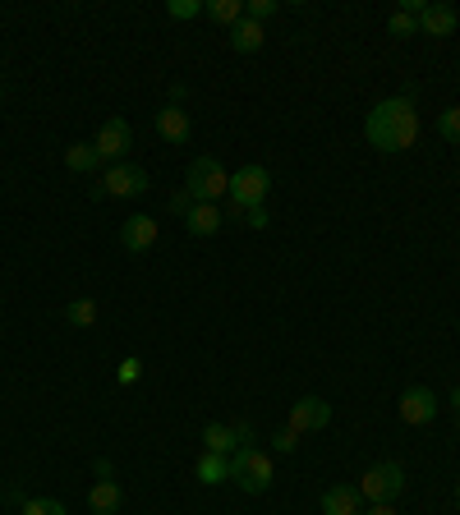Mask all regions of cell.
Segmentation results:
<instances>
[{
  "label": "cell",
  "mask_w": 460,
  "mask_h": 515,
  "mask_svg": "<svg viewBox=\"0 0 460 515\" xmlns=\"http://www.w3.org/2000/svg\"><path fill=\"white\" fill-rule=\"evenodd\" d=\"M364 138L378 152H405L414 148L419 138V111H414V97H387L368 111L364 120Z\"/></svg>",
  "instance_id": "cell-1"
},
{
  "label": "cell",
  "mask_w": 460,
  "mask_h": 515,
  "mask_svg": "<svg viewBox=\"0 0 460 515\" xmlns=\"http://www.w3.org/2000/svg\"><path fill=\"white\" fill-rule=\"evenodd\" d=\"M267 189H272V175H267V166H240V171L230 175V217H244V212H253V207L267 203Z\"/></svg>",
  "instance_id": "cell-2"
},
{
  "label": "cell",
  "mask_w": 460,
  "mask_h": 515,
  "mask_svg": "<svg viewBox=\"0 0 460 515\" xmlns=\"http://www.w3.org/2000/svg\"><path fill=\"white\" fill-rule=\"evenodd\" d=\"M272 479H276V470H272V456H267L263 447L249 442V447H240L230 456V483H240L244 493H267Z\"/></svg>",
  "instance_id": "cell-3"
},
{
  "label": "cell",
  "mask_w": 460,
  "mask_h": 515,
  "mask_svg": "<svg viewBox=\"0 0 460 515\" xmlns=\"http://www.w3.org/2000/svg\"><path fill=\"white\" fill-rule=\"evenodd\" d=\"M184 180H189L184 189H189L194 203H221V198L230 194V175H226V166H221L217 157H194Z\"/></svg>",
  "instance_id": "cell-4"
},
{
  "label": "cell",
  "mask_w": 460,
  "mask_h": 515,
  "mask_svg": "<svg viewBox=\"0 0 460 515\" xmlns=\"http://www.w3.org/2000/svg\"><path fill=\"white\" fill-rule=\"evenodd\" d=\"M355 488H359L364 502H396V497L405 493V470L396 465V460H382V465L364 470V479H359Z\"/></svg>",
  "instance_id": "cell-5"
},
{
  "label": "cell",
  "mask_w": 460,
  "mask_h": 515,
  "mask_svg": "<svg viewBox=\"0 0 460 515\" xmlns=\"http://www.w3.org/2000/svg\"><path fill=\"white\" fill-rule=\"evenodd\" d=\"M148 171L143 166H129V161H120V166H111V171L102 175V184H92V198H143L148 194Z\"/></svg>",
  "instance_id": "cell-6"
},
{
  "label": "cell",
  "mask_w": 460,
  "mask_h": 515,
  "mask_svg": "<svg viewBox=\"0 0 460 515\" xmlns=\"http://www.w3.org/2000/svg\"><path fill=\"white\" fill-rule=\"evenodd\" d=\"M92 148H97L102 166H106V161H111V166H120V161L129 157V148H134V129H129V120H120V115L102 120L97 138H92Z\"/></svg>",
  "instance_id": "cell-7"
},
{
  "label": "cell",
  "mask_w": 460,
  "mask_h": 515,
  "mask_svg": "<svg viewBox=\"0 0 460 515\" xmlns=\"http://www.w3.org/2000/svg\"><path fill=\"white\" fill-rule=\"evenodd\" d=\"M327 424H332V405L322 401V396H299V401L290 405V428H295L299 437H304V433H322Z\"/></svg>",
  "instance_id": "cell-8"
},
{
  "label": "cell",
  "mask_w": 460,
  "mask_h": 515,
  "mask_svg": "<svg viewBox=\"0 0 460 515\" xmlns=\"http://www.w3.org/2000/svg\"><path fill=\"white\" fill-rule=\"evenodd\" d=\"M157 235H161V226H157V217H148V212H138V217L120 221V249H125V253L157 249Z\"/></svg>",
  "instance_id": "cell-9"
},
{
  "label": "cell",
  "mask_w": 460,
  "mask_h": 515,
  "mask_svg": "<svg viewBox=\"0 0 460 515\" xmlns=\"http://www.w3.org/2000/svg\"><path fill=\"white\" fill-rule=\"evenodd\" d=\"M401 419L410 428H424L437 419V396L428 387H405L401 391Z\"/></svg>",
  "instance_id": "cell-10"
},
{
  "label": "cell",
  "mask_w": 460,
  "mask_h": 515,
  "mask_svg": "<svg viewBox=\"0 0 460 515\" xmlns=\"http://www.w3.org/2000/svg\"><path fill=\"white\" fill-rule=\"evenodd\" d=\"M157 134L180 148V143H189V138H194V120H189V111H184V106L171 102V106H161V111H157Z\"/></svg>",
  "instance_id": "cell-11"
},
{
  "label": "cell",
  "mask_w": 460,
  "mask_h": 515,
  "mask_svg": "<svg viewBox=\"0 0 460 515\" xmlns=\"http://www.w3.org/2000/svg\"><path fill=\"white\" fill-rule=\"evenodd\" d=\"M184 226H189V235H198V240H212V235L226 226V212H221L217 203H194L184 212Z\"/></svg>",
  "instance_id": "cell-12"
},
{
  "label": "cell",
  "mask_w": 460,
  "mask_h": 515,
  "mask_svg": "<svg viewBox=\"0 0 460 515\" xmlns=\"http://www.w3.org/2000/svg\"><path fill=\"white\" fill-rule=\"evenodd\" d=\"M456 23H460V14L451 10V5L428 0V10L419 14V33H424V37H451V33H456Z\"/></svg>",
  "instance_id": "cell-13"
},
{
  "label": "cell",
  "mask_w": 460,
  "mask_h": 515,
  "mask_svg": "<svg viewBox=\"0 0 460 515\" xmlns=\"http://www.w3.org/2000/svg\"><path fill=\"white\" fill-rule=\"evenodd\" d=\"M322 515H364V497H359V488L332 483V488L322 493Z\"/></svg>",
  "instance_id": "cell-14"
},
{
  "label": "cell",
  "mask_w": 460,
  "mask_h": 515,
  "mask_svg": "<svg viewBox=\"0 0 460 515\" xmlns=\"http://www.w3.org/2000/svg\"><path fill=\"white\" fill-rule=\"evenodd\" d=\"M267 42L263 33V23H253V19H240L235 28H230V51H240V56H253L258 46Z\"/></svg>",
  "instance_id": "cell-15"
},
{
  "label": "cell",
  "mask_w": 460,
  "mask_h": 515,
  "mask_svg": "<svg viewBox=\"0 0 460 515\" xmlns=\"http://www.w3.org/2000/svg\"><path fill=\"white\" fill-rule=\"evenodd\" d=\"M120 502H125V493H120V483H115V479H97V483H92L88 506L97 515H115V511H120Z\"/></svg>",
  "instance_id": "cell-16"
},
{
  "label": "cell",
  "mask_w": 460,
  "mask_h": 515,
  "mask_svg": "<svg viewBox=\"0 0 460 515\" xmlns=\"http://www.w3.org/2000/svg\"><path fill=\"white\" fill-rule=\"evenodd\" d=\"M194 474H198V483L217 488V483L230 479V460H226V456H212V451H203V456H198V465H194Z\"/></svg>",
  "instance_id": "cell-17"
},
{
  "label": "cell",
  "mask_w": 460,
  "mask_h": 515,
  "mask_svg": "<svg viewBox=\"0 0 460 515\" xmlns=\"http://www.w3.org/2000/svg\"><path fill=\"white\" fill-rule=\"evenodd\" d=\"M65 166L74 175H92L97 166H102V157H97V148H92V143H69V148H65Z\"/></svg>",
  "instance_id": "cell-18"
},
{
  "label": "cell",
  "mask_w": 460,
  "mask_h": 515,
  "mask_svg": "<svg viewBox=\"0 0 460 515\" xmlns=\"http://www.w3.org/2000/svg\"><path fill=\"white\" fill-rule=\"evenodd\" d=\"M97 313H102L97 309V299L83 295V299H74V304L65 309V322L69 327H79V332H88V327H97Z\"/></svg>",
  "instance_id": "cell-19"
},
{
  "label": "cell",
  "mask_w": 460,
  "mask_h": 515,
  "mask_svg": "<svg viewBox=\"0 0 460 515\" xmlns=\"http://www.w3.org/2000/svg\"><path fill=\"white\" fill-rule=\"evenodd\" d=\"M203 14L207 19H217V23H226V28H235V23L244 19V5L240 0H207Z\"/></svg>",
  "instance_id": "cell-20"
},
{
  "label": "cell",
  "mask_w": 460,
  "mask_h": 515,
  "mask_svg": "<svg viewBox=\"0 0 460 515\" xmlns=\"http://www.w3.org/2000/svg\"><path fill=\"white\" fill-rule=\"evenodd\" d=\"M19 515H69L65 502H56V497H23Z\"/></svg>",
  "instance_id": "cell-21"
},
{
  "label": "cell",
  "mask_w": 460,
  "mask_h": 515,
  "mask_svg": "<svg viewBox=\"0 0 460 515\" xmlns=\"http://www.w3.org/2000/svg\"><path fill=\"white\" fill-rule=\"evenodd\" d=\"M437 134L447 138L451 148H460V106H451V111L437 115Z\"/></svg>",
  "instance_id": "cell-22"
},
{
  "label": "cell",
  "mask_w": 460,
  "mask_h": 515,
  "mask_svg": "<svg viewBox=\"0 0 460 515\" xmlns=\"http://www.w3.org/2000/svg\"><path fill=\"white\" fill-rule=\"evenodd\" d=\"M387 33L391 37H414V33H419V19H414V14H405V10H396L387 19Z\"/></svg>",
  "instance_id": "cell-23"
},
{
  "label": "cell",
  "mask_w": 460,
  "mask_h": 515,
  "mask_svg": "<svg viewBox=\"0 0 460 515\" xmlns=\"http://www.w3.org/2000/svg\"><path fill=\"white\" fill-rule=\"evenodd\" d=\"M267 442H272V451H281V456H290V451H299V442H304V437H299L295 428H281V433H272V437H267Z\"/></svg>",
  "instance_id": "cell-24"
},
{
  "label": "cell",
  "mask_w": 460,
  "mask_h": 515,
  "mask_svg": "<svg viewBox=\"0 0 460 515\" xmlns=\"http://www.w3.org/2000/svg\"><path fill=\"white\" fill-rule=\"evenodd\" d=\"M276 10H281V5H276V0H249V5H244V19L263 23V19H272Z\"/></svg>",
  "instance_id": "cell-25"
},
{
  "label": "cell",
  "mask_w": 460,
  "mask_h": 515,
  "mask_svg": "<svg viewBox=\"0 0 460 515\" xmlns=\"http://www.w3.org/2000/svg\"><path fill=\"white\" fill-rule=\"evenodd\" d=\"M166 14H171V19H198V14H203V0H171Z\"/></svg>",
  "instance_id": "cell-26"
},
{
  "label": "cell",
  "mask_w": 460,
  "mask_h": 515,
  "mask_svg": "<svg viewBox=\"0 0 460 515\" xmlns=\"http://www.w3.org/2000/svg\"><path fill=\"white\" fill-rule=\"evenodd\" d=\"M115 378H120V387H134V382H138V378H143V364H138V359H134V355H129V359H125V364H120V373H115Z\"/></svg>",
  "instance_id": "cell-27"
},
{
  "label": "cell",
  "mask_w": 460,
  "mask_h": 515,
  "mask_svg": "<svg viewBox=\"0 0 460 515\" xmlns=\"http://www.w3.org/2000/svg\"><path fill=\"white\" fill-rule=\"evenodd\" d=\"M244 217H249L253 230H267V207H253V212H244Z\"/></svg>",
  "instance_id": "cell-28"
},
{
  "label": "cell",
  "mask_w": 460,
  "mask_h": 515,
  "mask_svg": "<svg viewBox=\"0 0 460 515\" xmlns=\"http://www.w3.org/2000/svg\"><path fill=\"white\" fill-rule=\"evenodd\" d=\"M364 515H401V511H396L391 502H368V511H364Z\"/></svg>",
  "instance_id": "cell-29"
},
{
  "label": "cell",
  "mask_w": 460,
  "mask_h": 515,
  "mask_svg": "<svg viewBox=\"0 0 460 515\" xmlns=\"http://www.w3.org/2000/svg\"><path fill=\"white\" fill-rule=\"evenodd\" d=\"M451 405H456V424H460V391H451Z\"/></svg>",
  "instance_id": "cell-30"
},
{
  "label": "cell",
  "mask_w": 460,
  "mask_h": 515,
  "mask_svg": "<svg viewBox=\"0 0 460 515\" xmlns=\"http://www.w3.org/2000/svg\"><path fill=\"white\" fill-rule=\"evenodd\" d=\"M456 506H460V488H456Z\"/></svg>",
  "instance_id": "cell-31"
},
{
  "label": "cell",
  "mask_w": 460,
  "mask_h": 515,
  "mask_svg": "<svg viewBox=\"0 0 460 515\" xmlns=\"http://www.w3.org/2000/svg\"><path fill=\"white\" fill-rule=\"evenodd\" d=\"M0 92H5V83H0Z\"/></svg>",
  "instance_id": "cell-32"
}]
</instances>
